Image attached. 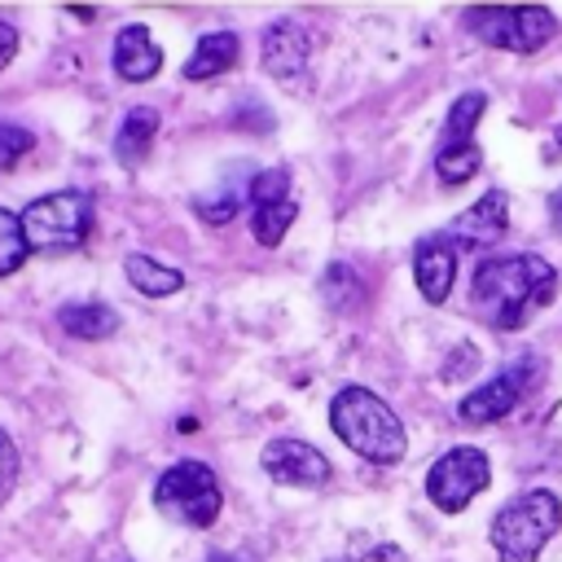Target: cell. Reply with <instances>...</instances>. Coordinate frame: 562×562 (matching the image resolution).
I'll return each instance as SVG.
<instances>
[{"label":"cell","instance_id":"1","mask_svg":"<svg viewBox=\"0 0 562 562\" xmlns=\"http://www.w3.org/2000/svg\"><path fill=\"white\" fill-rule=\"evenodd\" d=\"M558 294V268L540 255H492L470 277V307L496 329H522Z\"/></svg>","mask_w":562,"mask_h":562},{"label":"cell","instance_id":"2","mask_svg":"<svg viewBox=\"0 0 562 562\" xmlns=\"http://www.w3.org/2000/svg\"><path fill=\"white\" fill-rule=\"evenodd\" d=\"M329 426L334 435L364 461L373 465H395L408 452V435L404 422L395 417V408L369 391V386H342L329 404Z\"/></svg>","mask_w":562,"mask_h":562},{"label":"cell","instance_id":"3","mask_svg":"<svg viewBox=\"0 0 562 562\" xmlns=\"http://www.w3.org/2000/svg\"><path fill=\"white\" fill-rule=\"evenodd\" d=\"M562 522V501L549 487H531L496 509L487 536L501 562H536Z\"/></svg>","mask_w":562,"mask_h":562},{"label":"cell","instance_id":"4","mask_svg":"<svg viewBox=\"0 0 562 562\" xmlns=\"http://www.w3.org/2000/svg\"><path fill=\"white\" fill-rule=\"evenodd\" d=\"M22 233L26 246L40 255H66L79 250L92 233V198L83 189H57L44 193L35 202H26L22 211Z\"/></svg>","mask_w":562,"mask_h":562},{"label":"cell","instance_id":"5","mask_svg":"<svg viewBox=\"0 0 562 562\" xmlns=\"http://www.w3.org/2000/svg\"><path fill=\"white\" fill-rule=\"evenodd\" d=\"M154 505L180 527H211L224 509L220 479L206 461H176L154 483Z\"/></svg>","mask_w":562,"mask_h":562},{"label":"cell","instance_id":"6","mask_svg":"<svg viewBox=\"0 0 562 562\" xmlns=\"http://www.w3.org/2000/svg\"><path fill=\"white\" fill-rule=\"evenodd\" d=\"M465 31H474V40L492 44V48H509V53H536L553 40L558 18L544 4H479L465 13Z\"/></svg>","mask_w":562,"mask_h":562},{"label":"cell","instance_id":"7","mask_svg":"<svg viewBox=\"0 0 562 562\" xmlns=\"http://www.w3.org/2000/svg\"><path fill=\"white\" fill-rule=\"evenodd\" d=\"M487 110V92H461L452 101V110L443 114V127H439V145H435V171L443 184H465L483 154H479V140H474V127Z\"/></svg>","mask_w":562,"mask_h":562},{"label":"cell","instance_id":"8","mask_svg":"<svg viewBox=\"0 0 562 562\" xmlns=\"http://www.w3.org/2000/svg\"><path fill=\"white\" fill-rule=\"evenodd\" d=\"M487 483H492L487 452H483V448H470V443L448 448V452L426 470V496H430V505L443 509V514H461Z\"/></svg>","mask_w":562,"mask_h":562},{"label":"cell","instance_id":"9","mask_svg":"<svg viewBox=\"0 0 562 562\" xmlns=\"http://www.w3.org/2000/svg\"><path fill=\"white\" fill-rule=\"evenodd\" d=\"M527 386H531V360H522V364H514V369H505V373L487 378V382H483V386H474L470 395H461L457 417H461V422H470V426L501 422V417H509V413L518 408V400L527 395Z\"/></svg>","mask_w":562,"mask_h":562},{"label":"cell","instance_id":"10","mask_svg":"<svg viewBox=\"0 0 562 562\" xmlns=\"http://www.w3.org/2000/svg\"><path fill=\"white\" fill-rule=\"evenodd\" d=\"M259 465H263L268 479L290 483V487H321L334 474L329 457L307 439H272V443H263Z\"/></svg>","mask_w":562,"mask_h":562},{"label":"cell","instance_id":"11","mask_svg":"<svg viewBox=\"0 0 562 562\" xmlns=\"http://www.w3.org/2000/svg\"><path fill=\"white\" fill-rule=\"evenodd\" d=\"M307 66H312V35H307V26L299 18H277L263 31V70L277 83L299 88Z\"/></svg>","mask_w":562,"mask_h":562},{"label":"cell","instance_id":"12","mask_svg":"<svg viewBox=\"0 0 562 562\" xmlns=\"http://www.w3.org/2000/svg\"><path fill=\"white\" fill-rule=\"evenodd\" d=\"M505 228H509V198H505V189H487L474 206H465L452 224H448V241L457 246H496L501 237H505Z\"/></svg>","mask_w":562,"mask_h":562},{"label":"cell","instance_id":"13","mask_svg":"<svg viewBox=\"0 0 562 562\" xmlns=\"http://www.w3.org/2000/svg\"><path fill=\"white\" fill-rule=\"evenodd\" d=\"M452 277H457V250L443 233H430L413 246V281L422 290L426 303H443L452 294Z\"/></svg>","mask_w":562,"mask_h":562},{"label":"cell","instance_id":"14","mask_svg":"<svg viewBox=\"0 0 562 562\" xmlns=\"http://www.w3.org/2000/svg\"><path fill=\"white\" fill-rule=\"evenodd\" d=\"M110 61H114V75H119V79H127V83H145V79H154V75L162 70V48L154 44L149 26L132 22V26H123V31L114 35V53H110Z\"/></svg>","mask_w":562,"mask_h":562},{"label":"cell","instance_id":"15","mask_svg":"<svg viewBox=\"0 0 562 562\" xmlns=\"http://www.w3.org/2000/svg\"><path fill=\"white\" fill-rule=\"evenodd\" d=\"M57 325H61V334H70L79 342H101L119 329V312L110 303H61Z\"/></svg>","mask_w":562,"mask_h":562},{"label":"cell","instance_id":"16","mask_svg":"<svg viewBox=\"0 0 562 562\" xmlns=\"http://www.w3.org/2000/svg\"><path fill=\"white\" fill-rule=\"evenodd\" d=\"M237 53H241V44H237V35H233V31H211V35H202V40H198L193 57L184 61V79H189V83L215 79V75H224V70L237 61Z\"/></svg>","mask_w":562,"mask_h":562},{"label":"cell","instance_id":"17","mask_svg":"<svg viewBox=\"0 0 562 562\" xmlns=\"http://www.w3.org/2000/svg\"><path fill=\"white\" fill-rule=\"evenodd\" d=\"M154 136H158V110H154V105H132V110L123 114L119 132H114V158L127 162V167H136V162L149 154Z\"/></svg>","mask_w":562,"mask_h":562},{"label":"cell","instance_id":"18","mask_svg":"<svg viewBox=\"0 0 562 562\" xmlns=\"http://www.w3.org/2000/svg\"><path fill=\"white\" fill-rule=\"evenodd\" d=\"M123 272H127V281H132L140 294H149V299H167V294H176V290L184 285V272H180V268H167V263H158L154 255H140V250H132V255L123 259Z\"/></svg>","mask_w":562,"mask_h":562},{"label":"cell","instance_id":"19","mask_svg":"<svg viewBox=\"0 0 562 562\" xmlns=\"http://www.w3.org/2000/svg\"><path fill=\"white\" fill-rule=\"evenodd\" d=\"M294 215H299V202L290 198V202H272V206H255V215H250V233H255V241L259 246H281L285 241V233H290V224H294Z\"/></svg>","mask_w":562,"mask_h":562},{"label":"cell","instance_id":"20","mask_svg":"<svg viewBox=\"0 0 562 562\" xmlns=\"http://www.w3.org/2000/svg\"><path fill=\"white\" fill-rule=\"evenodd\" d=\"M31 246L22 233V215H13L9 206H0V277H13L26 263Z\"/></svg>","mask_w":562,"mask_h":562},{"label":"cell","instance_id":"21","mask_svg":"<svg viewBox=\"0 0 562 562\" xmlns=\"http://www.w3.org/2000/svg\"><path fill=\"white\" fill-rule=\"evenodd\" d=\"M198 215L206 220V224H228L233 215H237V206H241V193L233 189V184H220V189H211V193H198Z\"/></svg>","mask_w":562,"mask_h":562},{"label":"cell","instance_id":"22","mask_svg":"<svg viewBox=\"0 0 562 562\" xmlns=\"http://www.w3.org/2000/svg\"><path fill=\"white\" fill-rule=\"evenodd\" d=\"M272 202H290V171L285 167H268L250 180V206H272Z\"/></svg>","mask_w":562,"mask_h":562},{"label":"cell","instance_id":"23","mask_svg":"<svg viewBox=\"0 0 562 562\" xmlns=\"http://www.w3.org/2000/svg\"><path fill=\"white\" fill-rule=\"evenodd\" d=\"M321 285H325V299H329L338 312L360 294V281L351 277V268H347V263H329V268H325V277H321Z\"/></svg>","mask_w":562,"mask_h":562},{"label":"cell","instance_id":"24","mask_svg":"<svg viewBox=\"0 0 562 562\" xmlns=\"http://www.w3.org/2000/svg\"><path fill=\"white\" fill-rule=\"evenodd\" d=\"M31 145H35V136H31L26 127H18V123H4V119H0V171L18 167V158H26V154H31Z\"/></svg>","mask_w":562,"mask_h":562},{"label":"cell","instance_id":"25","mask_svg":"<svg viewBox=\"0 0 562 562\" xmlns=\"http://www.w3.org/2000/svg\"><path fill=\"white\" fill-rule=\"evenodd\" d=\"M13 483H18V443L9 439V430H0V505L13 492Z\"/></svg>","mask_w":562,"mask_h":562},{"label":"cell","instance_id":"26","mask_svg":"<svg viewBox=\"0 0 562 562\" xmlns=\"http://www.w3.org/2000/svg\"><path fill=\"white\" fill-rule=\"evenodd\" d=\"M13 57H18V26L0 22V70H4Z\"/></svg>","mask_w":562,"mask_h":562},{"label":"cell","instance_id":"27","mask_svg":"<svg viewBox=\"0 0 562 562\" xmlns=\"http://www.w3.org/2000/svg\"><path fill=\"white\" fill-rule=\"evenodd\" d=\"M364 562H408V558H404L400 544H373V549L364 553Z\"/></svg>","mask_w":562,"mask_h":562},{"label":"cell","instance_id":"28","mask_svg":"<svg viewBox=\"0 0 562 562\" xmlns=\"http://www.w3.org/2000/svg\"><path fill=\"white\" fill-rule=\"evenodd\" d=\"M549 220H553V228L562 233V189H553V198H549Z\"/></svg>","mask_w":562,"mask_h":562},{"label":"cell","instance_id":"29","mask_svg":"<svg viewBox=\"0 0 562 562\" xmlns=\"http://www.w3.org/2000/svg\"><path fill=\"white\" fill-rule=\"evenodd\" d=\"M206 562H259L255 553H211Z\"/></svg>","mask_w":562,"mask_h":562},{"label":"cell","instance_id":"30","mask_svg":"<svg viewBox=\"0 0 562 562\" xmlns=\"http://www.w3.org/2000/svg\"><path fill=\"white\" fill-rule=\"evenodd\" d=\"M553 145H558V149H562V123H558V132H553Z\"/></svg>","mask_w":562,"mask_h":562}]
</instances>
